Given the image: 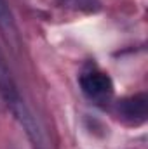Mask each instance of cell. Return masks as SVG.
<instances>
[{"label": "cell", "mask_w": 148, "mask_h": 149, "mask_svg": "<svg viewBox=\"0 0 148 149\" xmlns=\"http://www.w3.org/2000/svg\"><path fill=\"white\" fill-rule=\"evenodd\" d=\"M0 95L5 101V104L11 109V113L16 116V120L23 125V128L26 130L30 139L33 142L40 144L42 142V134H40V130L37 127V121L32 116L30 109L26 108V104L23 102L21 94H19V90H18V87H16V83L12 80V74L9 71L2 54H0Z\"/></svg>", "instance_id": "6da1fadb"}, {"label": "cell", "mask_w": 148, "mask_h": 149, "mask_svg": "<svg viewBox=\"0 0 148 149\" xmlns=\"http://www.w3.org/2000/svg\"><path fill=\"white\" fill-rule=\"evenodd\" d=\"M80 87H82L84 94L94 101L106 99L113 92V83H111L110 76L105 73H99V71L84 74L80 78Z\"/></svg>", "instance_id": "7a4b0ae2"}, {"label": "cell", "mask_w": 148, "mask_h": 149, "mask_svg": "<svg viewBox=\"0 0 148 149\" xmlns=\"http://www.w3.org/2000/svg\"><path fill=\"white\" fill-rule=\"evenodd\" d=\"M118 113L124 120L138 125L147 120V97L145 95H134L131 99H125L118 104Z\"/></svg>", "instance_id": "3957f363"}, {"label": "cell", "mask_w": 148, "mask_h": 149, "mask_svg": "<svg viewBox=\"0 0 148 149\" xmlns=\"http://www.w3.org/2000/svg\"><path fill=\"white\" fill-rule=\"evenodd\" d=\"M0 30L9 33H14V21H12V14L9 10V5L5 0H0Z\"/></svg>", "instance_id": "277c9868"}]
</instances>
